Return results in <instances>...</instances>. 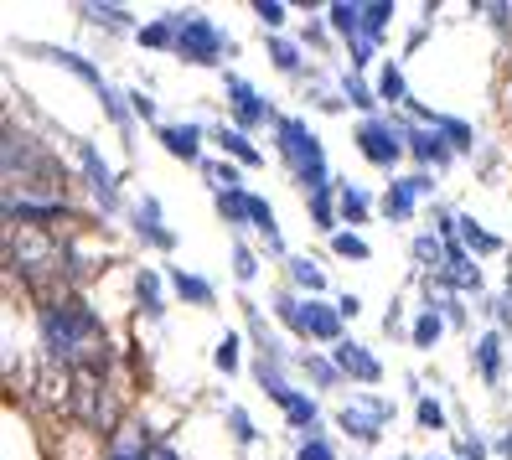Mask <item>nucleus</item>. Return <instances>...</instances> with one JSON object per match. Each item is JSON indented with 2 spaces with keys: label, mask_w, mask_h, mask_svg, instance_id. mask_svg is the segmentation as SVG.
I'll return each instance as SVG.
<instances>
[{
  "label": "nucleus",
  "mask_w": 512,
  "mask_h": 460,
  "mask_svg": "<svg viewBox=\"0 0 512 460\" xmlns=\"http://www.w3.org/2000/svg\"><path fill=\"white\" fill-rule=\"evenodd\" d=\"M42 336H47V347L63 357V362L88 367L94 378H104L109 362H114V352H109V342H104L94 311H88L83 300H73V295H68V300H52L47 311H42Z\"/></svg>",
  "instance_id": "obj_1"
},
{
  "label": "nucleus",
  "mask_w": 512,
  "mask_h": 460,
  "mask_svg": "<svg viewBox=\"0 0 512 460\" xmlns=\"http://www.w3.org/2000/svg\"><path fill=\"white\" fill-rule=\"evenodd\" d=\"M280 156L300 171V181H306L311 192H326L331 187V176H326V156H321V145H316V135L300 125V119H280Z\"/></svg>",
  "instance_id": "obj_2"
},
{
  "label": "nucleus",
  "mask_w": 512,
  "mask_h": 460,
  "mask_svg": "<svg viewBox=\"0 0 512 460\" xmlns=\"http://www.w3.org/2000/svg\"><path fill=\"white\" fill-rule=\"evenodd\" d=\"M171 21H176V52H182V57H192V63H218V57H223L228 37L207 16H192V11L182 16V11H176Z\"/></svg>",
  "instance_id": "obj_3"
},
{
  "label": "nucleus",
  "mask_w": 512,
  "mask_h": 460,
  "mask_svg": "<svg viewBox=\"0 0 512 460\" xmlns=\"http://www.w3.org/2000/svg\"><path fill=\"white\" fill-rule=\"evenodd\" d=\"M280 321L295 326V331H306V336H321V342H331V336L342 331V311H326V305H300L295 295H280Z\"/></svg>",
  "instance_id": "obj_4"
},
{
  "label": "nucleus",
  "mask_w": 512,
  "mask_h": 460,
  "mask_svg": "<svg viewBox=\"0 0 512 460\" xmlns=\"http://www.w3.org/2000/svg\"><path fill=\"white\" fill-rule=\"evenodd\" d=\"M259 383H264V393L275 398V404H280L295 424H306V429L316 424V404H311V398H300L295 388H285V378H280V373H269V362L259 367Z\"/></svg>",
  "instance_id": "obj_5"
},
{
  "label": "nucleus",
  "mask_w": 512,
  "mask_h": 460,
  "mask_svg": "<svg viewBox=\"0 0 512 460\" xmlns=\"http://www.w3.org/2000/svg\"><path fill=\"white\" fill-rule=\"evenodd\" d=\"M357 150H363V156H368L373 166H394L404 145H399V135L388 130V125H378V119H368V125L357 130Z\"/></svg>",
  "instance_id": "obj_6"
},
{
  "label": "nucleus",
  "mask_w": 512,
  "mask_h": 460,
  "mask_svg": "<svg viewBox=\"0 0 512 460\" xmlns=\"http://www.w3.org/2000/svg\"><path fill=\"white\" fill-rule=\"evenodd\" d=\"M430 187H435L430 176H409V181H394V192L383 197V212H388V218H409V212H414V202L425 197Z\"/></svg>",
  "instance_id": "obj_7"
},
{
  "label": "nucleus",
  "mask_w": 512,
  "mask_h": 460,
  "mask_svg": "<svg viewBox=\"0 0 512 460\" xmlns=\"http://www.w3.org/2000/svg\"><path fill=\"white\" fill-rule=\"evenodd\" d=\"M63 212H68L63 202H26V197H21V202H16V197L6 202V218H11V223H26V228H47V223L63 218Z\"/></svg>",
  "instance_id": "obj_8"
},
{
  "label": "nucleus",
  "mask_w": 512,
  "mask_h": 460,
  "mask_svg": "<svg viewBox=\"0 0 512 460\" xmlns=\"http://www.w3.org/2000/svg\"><path fill=\"white\" fill-rule=\"evenodd\" d=\"M388 419V404H363V409H347L342 414V429L357 440H378V424Z\"/></svg>",
  "instance_id": "obj_9"
},
{
  "label": "nucleus",
  "mask_w": 512,
  "mask_h": 460,
  "mask_svg": "<svg viewBox=\"0 0 512 460\" xmlns=\"http://www.w3.org/2000/svg\"><path fill=\"white\" fill-rule=\"evenodd\" d=\"M228 94H233V109H238V125H264L269 119V109L259 104V94L244 78H228Z\"/></svg>",
  "instance_id": "obj_10"
},
{
  "label": "nucleus",
  "mask_w": 512,
  "mask_h": 460,
  "mask_svg": "<svg viewBox=\"0 0 512 460\" xmlns=\"http://www.w3.org/2000/svg\"><path fill=\"white\" fill-rule=\"evenodd\" d=\"M404 140H409V150H414L419 161H435V166H445V161H450V145L440 140V130H409Z\"/></svg>",
  "instance_id": "obj_11"
},
{
  "label": "nucleus",
  "mask_w": 512,
  "mask_h": 460,
  "mask_svg": "<svg viewBox=\"0 0 512 460\" xmlns=\"http://www.w3.org/2000/svg\"><path fill=\"white\" fill-rule=\"evenodd\" d=\"M161 140H166L171 156L197 161V140H202V130H197V125H166V130H161Z\"/></svg>",
  "instance_id": "obj_12"
},
{
  "label": "nucleus",
  "mask_w": 512,
  "mask_h": 460,
  "mask_svg": "<svg viewBox=\"0 0 512 460\" xmlns=\"http://www.w3.org/2000/svg\"><path fill=\"white\" fill-rule=\"evenodd\" d=\"M337 362L347 367V373H357L363 383H378V373H383L378 357H373V352H363V347H337Z\"/></svg>",
  "instance_id": "obj_13"
},
{
  "label": "nucleus",
  "mask_w": 512,
  "mask_h": 460,
  "mask_svg": "<svg viewBox=\"0 0 512 460\" xmlns=\"http://www.w3.org/2000/svg\"><path fill=\"white\" fill-rule=\"evenodd\" d=\"M140 233L156 243V249H171V243H176V238L161 228V207H156V197H145V202H140Z\"/></svg>",
  "instance_id": "obj_14"
},
{
  "label": "nucleus",
  "mask_w": 512,
  "mask_h": 460,
  "mask_svg": "<svg viewBox=\"0 0 512 460\" xmlns=\"http://www.w3.org/2000/svg\"><path fill=\"white\" fill-rule=\"evenodd\" d=\"M326 16H331V26H337V32H342L347 42L363 37V6H347V0H342V6H331Z\"/></svg>",
  "instance_id": "obj_15"
},
{
  "label": "nucleus",
  "mask_w": 512,
  "mask_h": 460,
  "mask_svg": "<svg viewBox=\"0 0 512 460\" xmlns=\"http://www.w3.org/2000/svg\"><path fill=\"white\" fill-rule=\"evenodd\" d=\"M171 280H176V295H182V300H192V305H213V285H207V280H197V274L176 269Z\"/></svg>",
  "instance_id": "obj_16"
},
{
  "label": "nucleus",
  "mask_w": 512,
  "mask_h": 460,
  "mask_svg": "<svg viewBox=\"0 0 512 460\" xmlns=\"http://www.w3.org/2000/svg\"><path fill=\"white\" fill-rule=\"evenodd\" d=\"M83 166H88V176H94V192L104 197V207H114V176H109V166H104L88 145H83Z\"/></svg>",
  "instance_id": "obj_17"
},
{
  "label": "nucleus",
  "mask_w": 512,
  "mask_h": 460,
  "mask_svg": "<svg viewBox=\"0 0 512 460\" xmlns=\"http://www.w3.org/2000/svg\"><path fill=\"white\" fill-rule=\"evenodd\" d=\"M218 140H223V150H233V156L244 161V166H259V150L249 145V135H244V130H218Z\"/></svg>",
  "instance_id": "obj_18"
},
{
  "label": "nucleus",
  "mask_w": 512,
  "mask_h": 460,
  "mask_svg": "<svg viewBox=\"0 0 512 460\" xmlns=\"http://www.w3.org/2000/svg\"><path fill=\"white\" fill-rule=\"evenodd\" d=\"M476 362H481V378L497 383L502 373V352H497V336H481V347H476Z\"/></svg>",
  "instance_id": "obj_19"
},
{
  "label": "nucleus",
  "mask_w": 512,
  "mask_h": 460,
  "mask_svg": "<svg viewBox=\"0 0 512 460\" xmlns=\"http://www.w3.org/2000/svg\"><path fill=\"white\" fill-rule=\"evenodd\" d=\"M140 42H145V47H176V21L166 16V21L140 26Z\"/></svg>",
  "instance_id": "obj_20"
},
{
  "label": "nucleus",
  "mask_w": 512,
  "mask_h": 460,
  "mask_svg": "<svg viewBox=\"0 0 512 460\" xmlns=\"http://www.w3.org/2000/svg\"><path fill=\"white\" fill-rule=\"evenodd\" d=\"M88 21H99V26H114V32H130V16L119 11V6H83Z\"/></svg>",
  "instance_id": "obj_21"
},
{
  "label": "nucleus",
  "mask_w": 512,
  "mask_h": 460,
  "mask_svg": "<svg viewBox=\"0 0 512 460\" xmlns=\"http://www.w3.org/2000/svg\"><path fill=\"white\" fill-rule=\"evenodd\" d=\"M388 16H394V6H383V0H373V6H363V37L373 42L383 26H388Z\"/></svg>",
  "instance_id": "obj_22"
},
{
  "label": "nucleus",
  "mask_w": 512,
  "mask_h": 460,
  "mask_svg": "<svg viewBox=\"0 0 512 460\" xmlns=\"http://www.w3.org/2000/svg\"><path fill=\"white\" fill-rule=\"evenodd\" d=\"M218 207L228 223H249V197L244 192H218Z\"/></svg>",
  "instance_id": "obj_23"
},
{
  "label": "nucleus",
  "mask_w": 512,
  "mask_h": 460,
  "mask_svg": "<svg viewBox=\"0 0 512 460\" xmlns=\"http://www.w3.org/2000/svg\"><path fill=\"white\" fill-rule=\"evenodd\" d=\"M311 212H316V228H337V207H331V187L326 192H311Z\"/></svg>",
  "instance_id": "obj_24"
},
{
  "label": "nucleus",
  "mask_w": 512,
  "mask_h": 460,
  "mask_svg": "<svg viewBox=\"0 0 512 460\" xmlns=\"http://www.w3.org/2000/svg\"><path fill=\"white\" fill-rule=\"evenodd\" d=\"M331 249H337L342 259H368V243L357 233H331Z\"/></svg>",
  "instance_id": "obj_25"
},
{
  "label": "nucleus",
  "mask_w": 512,
  "mask_h": 460,
  "mask_svg": "<svg viewBox=\"0 0 512 460\" xmlns=\"http://www.w3.org/2000/svg\"><path fill=\"white\" fill-rule=\"evenodd\" d=\"M57 63H63V68H73V73H78L83 83H94V88H99V94H104V78H99L94 68H88V63H83V57H78V52H57Z\"/></svg>",
  "instance_id": "obj_26"
},
{
  "label": "nucleus",
  "mask_w": 512,
  "mask_h": 460,
  "mask_svg": "<svg viewBox=\"0 0 512 460\" xmlns=\"http://www.w3.org/2000/svg\"><path fill=\"white\" fill-rule=\"evenodd\" d=\"M342 218L363 223V218H368V197H363V192H352V187H342Z\"/></svg>",
  "instance_id": "obj_27"
},
{
  "label": "nucleus",
  "mask_w": 512,
  "mask_h": 460,
  "mask_svg": "<svg viewBox=\"0 0 512 460\" xmlns=\"http://www.w3.org/2000/svg\"><path fill=\"white\" fill-rule=\"evenodd\" d=\"M378 94H383L388 104H399V99H404V78H399V68H383V78H378Z\"/></svg>",
  "instance_id": "obj_28"
},
{
  "label": "nucleus",
  "mask_w": 512,
  "mask_h": 460,
  "mask_svg": "<svg viewBox=\"0 0 512 460\" xmlns=\"http://www.w3.org/2000/svg\"><path fill=\"white\" fill-rule=\"evenodd\" d=\"M435 130H440V135H450V145H456V150H466V145H471V130L461 125V119H435Z\"/></svg>",
  "instance_id": "obj_29"
},
{
  "label": "nucleus",
  "mask_w": 512,
  "mask_h": 460,
  "mask_svg": "<svg viewBox=\"0 0 512 460\" xmlns=\"http://www.w3.org/2000/svg\"><path fill=\"white\" fill-rule=\"evenodd\" d=\"M290 274H295V285H306V290H321V285H326V280H321V269H311V259H295Z\"/></svg>",
  "instance_id": "obj_30"
},
{
  "label": "nucleus",
  "mask_w": 512,
  "mask_h": 460,
  "mask_svg": "<svg viewBox=\"0 0 512 460\" xmlns=\"http://www.w3.org/2000/svg\"><path fill=\"white\" fill-rule=\"evenodd\" d=\"M140 300L150 316H161V290H156V274H140Z\"/></svg>",
  "instance_id": "obj_31"
},
{
  "label": "nucleus",
  "mask_w": 512,
  "mask_h": 460,
  "mask_svg": "<svg viewBox=\"0 0 512 460\" xmlns=\"http://www.w3.org/2000/svg\"><path fill=\"white\" fill-rule=\"evenodd\" d=\"M228 424H233L238 445H254V424H249V414H244V409H228Z\"/></svg>",
  "instance_id": "obj_32"
},
{
  "label": "nucleus",
  "mask_w": 512,
  "mask_h": 460,
  "mask_svg": "<svg viewBox=\"0 0 512 460\" xmlns=\"http://www.w3.org/2000/svg\"><path fill=\"white\" fill-rule=\"evenodd\" d=\"M435 336H440V316H419V321H414V342H419V347H430Z\"/></svg>",
  "instance_id": "obj_33"
},
{
  "label": "nucleus",
  "mask_w": 512,
  "mask_h": 460,
  "mask_svg": "<svg viewBox=\"0 0 512 460\" xmlns=\"http://www.w3.org/2000/svg\"><path fill=\"white\" fill-rule=\"evenodd\" d=\"M269 57L280 63V73H295V68H300V57H295V47H290V42H275V47H269Z\"/></svg>",
  "instance_id": "obj_34"
},
{
  "label": "nucleus",
  "mask_w": 512,
  "mask_h": 460,
  "mask_svg": "<svg viewBox=\"0 0 512 460\" xmlns=\"http://www.w3.org/2000/svg\"><path fill=\"white\" fill-rule=\"evenodd\" d=\"M254 16H259L264 26H280V21H285V6H280V0H259Z\"/></svg>",
  "instance_id": "obj_35"
},
{
  "label": "nucleus",
  "mask_w": 512,
  "mask_h": 460,
  "mask_svg": "<svg viewBox=\"0 0 512 460\" xmlns=\"http://www.w3.org/2000/svg\"><path fill=\"white\" fill-rule=\"evenodd\" d=\"M213 362L223 367V373H233V367H238V342H233V336H223V347L213 352Z\"/></svg>",
  "instance_id": "obj_36"
},
{
  "label": "nucleus",
  "mask_w": 512,
  "mask_h": 460,
  "mask_svg": "<svg viewBox=\"0 0 512 460\" xmlns=\"http://www.w3.org/2000/svg\"><path fill=\"white\" fill-rule=\"evenodd\" d=\"M419 424H425V429H440V424H445V414H440L435 398H419Z\"/></svg>",
  "instance_id": "obj_37"
},
{
  "label": "nucleus",
  "mask_w": 512,
  "mask_h": 460,
  "mask_svg": "<svg viewBox=\"0 0 512 460\" xmlns=\"http://www.w3.org/2000/svg\"><path fill=\"white\" fill-rule=\"evenodd\" d=\"M233 269H238V280H254V269H259V264H254L249 249H233Z\"/></svg>",
  "instance_id": "obj_38"
},
{
  "label": "nucleus",
  "mask_w": 512,
  "mask_h": 460,
  "mask_svg": "<svg viewBox=\"0 0 512 460\" xmlns=\"http://www.w3.org/2000/svg\"><path fill=\"white\" fill-rule=\"evenodd\" d=\"M300 460H337V455H331L326 440H306V445H300Z\"/></svg>",
  "instance_id": "obj_39"
},
{
  "label": "nucleus",
  "mask_w": 512,
  "mask_h": 460,
  "mask_svg": "<svg viewBox=\"0 0 512 460\" xmlns=\"http://www.w3.org/2000/svg\"><path fill=\"white\" fill-rule=\"evenodd\" d=\"M99 99H104V109H109V119H114V125H125V119H130V114H125V104H119V94H114V88H104Z\"/></svg>",
  "instance_id": "obj_40"
},
{
  "label": "nucleus",
  "mask_w": 512,
  "mask_h": 460,
  "mask_svg": "<svg viewBox=\"0 0 512 460\" xmlns=\"http://www.w3.org/2000/svg\"><path fill=\"white\" fill-rule=\"evenodd\" d=\"M461 223H466V218H461ZM466 238H471V243H476V249H487V254H492V249H497V238H492V233H481V228H476V223H466Z\"/></svg>",
  "instance_id": "obj_41"
},
{
  "label": "nucleus",
  "mask_w": 512,
  "mask_h": 460,
  "mask_svg": "<svg viewBox=\"0 0 512 460\" xmlns=\"http://www.w3.org/2000/svg\"><path fill=\"white\" fill-rule=\"evenodd\" d=\"M347 94H352V104H363V109L373 104V94H368V88H363V83H347Z\"/></svg>",
  "instance_id": "obj_42"
},
{
  "label": "nucleus",
  "mask_w": 512,
  "mask_h": 460,
  "mask_svg": "<svg viewBox=\"0 0 512 460\" xmlns=\"http://www.w3.org/2000/svg\"><path fill=\"white\" fill-rule=\"evenodd\" d=\"M461 455L466 460H481V455H487V445H481V440H461Z\"/></svg>",
  "instance_id": "obj_43"
},
{
  "label": "nucleus",
  "mask_w": 512,
  "mask_h": 460,
  "mask_svg": "<svg viewBox=\"0 0 512 460\" xmlns=\"http://www.w3.org/2000/svg\"><path fill=\"white\" fill-rule=\"evenodd\" d=\"M130 99H135V114H145V119H150V114H156V104H150L145 94H130Z\"/></svg>",
  "instance_id": "obj_44"
},
{
  "label": "nucleus",
  "mask_w": 512,
  "mask_h": 460,
  "mask_svg": "<svg viewBox=\"0 0 512 460\" xmlns=\"http://www.w3.org/2000/svg\"><path fill=\"white\" fill-rule=\"evenodd\" d=\"M109 460H150V455H145V450H114Z\"/></svg>",
  "instance_id": "obj_45"
},
{
  "label": "nucleus",
  "mask_w": 512,
  "mask_h": 460,
  "mask_svg": "<svg viewBox=\"0 0 512 460\" xmlns=\"http://www.w3.org/2000/svg\"><path fill=\"white\" fill-rule=\"evenodd\" d=\"M502 450H507V455H512V435H507V440H502Z\"/></svg>",
  "instance_id": "obj_46"
},
{
  "label": "nucleus",
  "mask_w": 512,
  "mask_h": 460,
  "mask_svg": "<svg viewBox=\"0 0 512 460\" xmlns=\"http://www.w3.org/2000/svg\"><path fill=\"white\" fill-rule=\"evenodd\" d=\"M161 460H176V455H171V450H161Z\"/></svg>",
  "instance_id": "obj_47"
}]
</instances>
